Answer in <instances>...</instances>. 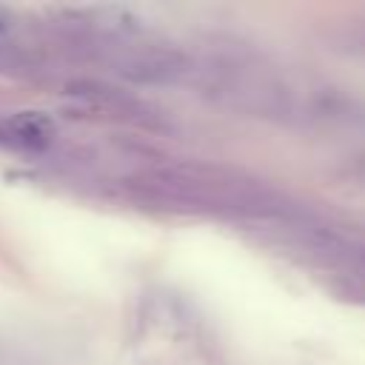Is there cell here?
Returning <instances> with one entry per match:
<instances>
[{"instance_id": "1", "label": "cell", "mask_w": 365, "mask_h": 365, "mask_svg": "<svg viewBox=\"0 0 365 365\" xmlns=\"http://www.w3.org/2000/svg\"><path fill=\"white\" fill-rule=\"evenodd\" d=\"M57 137V125L43 111H14L0 117V145L17 151H40L51 145Z\"/></svg>"}, {"instance_id": "2", "label": "cell", "mask_w": 365, "mask_h": 365, "mask_svg": "<svg viewBox=\"0 0 365 365\" xmlns=\"http://www.w3.org/2000/svg\"><path fill=\"white\" fill-rule=\"evenodd\" d=\"M11 31H14V11H9V9L0 6V46H3V40H6Z\"/></svg>"}]
</instances>
